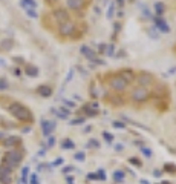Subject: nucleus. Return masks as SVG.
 I'll return each mask as SVG.
<instances>
[{
    "mask_svg": "<svg viewBox=\"0 0 176 184\" xmlns=\"http://www.w3.org/2000/svg\"><path fill=\"white\" fill-rule=\"evenodd\" d=\"M9 112L14 115L16 118H19L20 121H31L32 120V114L28 108H25L20 103H12L9 106Z\"/></svg>",
    "mask_w": 176,
    "mask_h": 184,
    "instance_id": "nucleus-1",
    "label": "nucleus"
},
{
    "mask_svg": "<svg viewBox=\"0 0 176 184\" xmlns=\"http://www.w3.org/2000/svg\"><path fill=\"white\" fill-rule=\"evenodd\" d=\"M22 160V155L19 152H9L5 155V158H3V163L6 164V167H12V166H16L17 163H20Z\"/></svg>",
    "mask_w": 176,
    "mask_h": 184,
    "instance_id": "nucleus-2",
    "label": "nucleus"
},
{
    "mask_svg": "<svg viewBox=\"0 0 176 184\" xmlns=\"http://www.w3.org/2000/svg\"><path fill=\"white\" fill-rule=\"evenodd\" d=\"M132 98L136 103H142V101H145L148 98V91L145 88H136L132 92Z\"/></svg>",
    "mask_w": 176,
    "mask_h": 184,
    "instance_id": "nucleus-3",
    "label": "nucleus"
},
{
    "mask_svg": "<svg viewBox=\"0 0 176 184\" xmlns=\"http://www.w3.org/2000/svg\"><path fill=\"white\" fill-rule=\"evenodd\" d=\"M110 86H112V89H115V91H124V89L127 88V82L123 80V78L118 75V77H113L112 80H110Z\"/></svg>",
    "mask_w": 176,
    "mask_h": 184,
    "instance_id": "nucleus-4",
    "label": "nucleus"
},
{
    "mask_svg": "<svg viewBox=\"0 0 176 184\" xmlns=\"http://www.w3.org/2000/svg\"><path fill=\"white\" fill-rule=\"evenodd\" d=\"M54 17H55L60 23L69 22V14H67L66 9H55V11H54Z\"/></svg>",
    "mask_w": 176,
    "mask_h": 184,
    "instance_id": "nucleus-5",
    "label": "nucleus"
},
{
    "mask_svg": "<svg viewBox=\"0 0 176 184\" xmlns=\"http://www.w3.org/2000/svg\"><path fill=\"white\" fill-rule=\"evenodd\" d=\"M74 31V25L69 23V22H66V23H61L60 25V34L61 35H71Z\"/></svg>",
    "mask_w": 176,
    "mask_h": 184,
    "instance_id": "nucleus-6",
    "label": "nucleus"
},
{
    "mask_svg": "<svg viewBox=\"0 0 176 184\" xmlns=\"http://www.w3.org/2000/svg\"><path fill=\"white\" fill-rule=\"evenodd\" d=\"M155 26H158V28L162 31V32H169L170 28H169V25L162 20L161 17H155Z\"/></svg>",
    "mask_w": 176,
    "mask_h": 184,
    "instance_id": "nucleus-7",
    "label": "nucleus"
},
{
    "mask_svg": "<svg viewBox=\"0 0 176 184\" xmlns=\"http://www.w3.org/2000/svg\"><path fill=\"white\" fill-rule=\"evenodd\" d=\"M80 52H81V54H83L84 57H87L89 60L95 58V52H93L90 48H87V46H81V48H80Z\"/></svg>",
    "mask_w": 176,
    "mask_h": 184,
    "instance_id": "nucleus-8",
    "label": "nucleus"
},
{
    "mask_svg": "<svg viewBox=\"0 0 176 184\" xmlns=\"http://www.w3.org/2000/svg\"><path fill=\"white\" fill-rule=\"evenodd\" d=\"M25 72H26V75H29V77H37V75H38V68L29 64V66L25 68Z\"/></svg>",
    "mask_w": 176,
    "mask_h": 184,
    "instance_id": "nucleus-9",
    "label": "nucleus"
},
{
    "mask_svg": "<svg viewBox=\"0 0 176 184\" xmlns=\"http://www.w3.org/2000/svg\"><path fill=\"white\" fill-rule=\"evenodd\" d=\"M37 92H38L40 95H43V97H49V95L52 94V89H51L49 86H38Z\"/></svg>",
    "mask_w": 176,
    "mask_h": 184,
    "instance_id": "nucleus-10",
    "label": "nucleus"
},
{
    "mask_svg": "<svg viewBox=\"0 0 176 184\" xmlns=\"http://www.w3.org/2000/svg\"><path fill=\"white\" fill-rule=\"evenodd\" d=\"M20 6H23L25 9H34L37 6V3H35V0H22Z\"/></svg>",
    "mask_w": 176,
    "mask_h": 184,
    "instance_id": "nucleus-11",
    "label": "nucleus"
},
{
    "mask_svg": "<svg viewBox=\"0 0 176 184\" xmlns=\"http://www.w3.org/2000/svg\"><path fill=\"white\" fill-rule=\"evenodd\" d=\"M42 126H43V132H45V135H48L51 130L55 127V123H52V121H43Z\"/></svg>",
    "mask_w": 176,
    "mask_h": 184,
    "instance_id": "nucleus-12",
    "label": "nucleus"
},
{
    "mask_svg": "<svg viewBox=\"0 0 176 184\" xmlns=\"http://www.w3.org/2000/svg\"><path fill=\"white\" fill-rule=\"evenodd\" d=\"M119 77L129 83V82L133 80V72H132V71H121V72H119Z\"/></svg>",
    "mask_w": 176,
    "mask_h": 184,
    "instance_id": "nucleus-13",
    "label": "nucleus"
},
{
    "mask_svg": "<svg viewBox=\"0 0 176 184\" xmlns=\"http://www.w3.org/2000/svg\"><path fill=\"white\" fill-rule=\"evenodd\" d=\"M67 6L72 8V9H80L83 6V2H81V0H67Z\"/></svg>",
    "mask_w": 176,
    "mask_h": 184,
    "instance_id": "nucleus-14",
    "label": "nucleus"
},
{
    "mask_svg": "<svg viewBox=\"0 0 176 184\" xmlns=\"http://www.w3.org/2000/svg\"><path fill=\"white\" fill-rule=\"evenodd\" d=\"M139 83L141 85H148V83H152V75L150 74H141L139 75Z\"/></svg>",
    "mask_w": 176,
    "mask_h": 184,
    "instance_id": "nucleus-15",
    "label": "nucleus"
},
{
    "mask_svg": "<svg viewBox=\"0 0 176 184\" xmlns=\"http://www.w3.org/2000/svg\"><path fill=\"white\" fill-rule=\"evenodd\" d=\"M12 48V42L11 40H5V42H2V45H0V49L2 51H9Z\"/></svg>",
    "mask_w": 176,
    "mask_h": 184,
    "instance_id": "nucleus-16",
    "label": "nucleus"
},
{
    "mask_svg": "<svg viewBox=\"0 0 176 184\" xmlns=\"http://www.w3.org/2000/svg\"><path fill=\"white\" fill-rule=\"evenodd\" d=\"M17 141H19V138H16V137H9V138L5 141V146H6V147H11V146H14V144H17Z\"/></svg>",
    "mask_w": 176,
    "mask_h": 184,
    "instance_id": "nucleus-17",
    "label": "nucleus"
},
{
    "mask_svg": "<svg viewBox=\"0 0 176 184\" xmlns=\"http://www.w3.org/2000/svg\"><path fill=\"white\" fill-rule=\"evenodd\" d=\"M155 11H156V14H162V12L166 11V8H164V3H162V2H158V3H155Z\"/></svg>",
    "mask_w": 176,
    "mask_h": 184,
    "instance_id": "nucleus-18",
    "label": "nucleus"
},
{
    "mask_svg": "<svg viewBox=\"0 0 176 184\" xmlns=\"http://www.w3.org/2000/svg\"><path fill=\"white\" fill-rule=\"evenodd\" d=\"M5 89H8V82L5 78H0V91H5Z\"/></svg>",
    "mask_w": 176,
    "mask_h": 184,
    "instance_id": "nucleus-19",
    "label": "nucleus"
},
{
    "mask_svg": "<svg viewBox=\"0 0 176 184\" xmlns=\"http://www.w3.org/2000/svg\"><path fill=\"white\" fill-rule=\"evenodd\" d=\"M113 11H115V3H112V5L109 6V11H107V17H109V19L113 17Z\"/></svg>",
    "mask_w": 176,
    "mask_h": 184,
    "instance_id": "nucleus-20",
    "label": "nucleus"
},
{
    "mask_svg": "<svg viewBox=\"0 0 176 184\" xmlns=\"http://www.w3.org/2000/svg\"><path fill=\"white\" fill-rule=\"evenodd\" d=\"M26 14H28L29 17H32V19H37V17H38L37 12H35L34 9H26Z\"/></svg>",
    "mask_w": 176,
    "mask_h": 184,
    "instance_id": "nucleus-21",
    "label": "nucleus"
},
{
    "mask_svg": "<svg viewBox=\"0 0 176 184\" xmlns=\"http://www.w3.org/2000/svg\"><path fill=\"white\" fill-rule=\"evenodd\" d=\"M72 75H74V71H71L69 74H67V77H66V82H71V80H72Z\"/></svg>",
    "mask_w": 176,
    "mask_h": 184,
    "instance_id": "nucleus-22",
    "label": "nucleus"
},
{
    "mask_svg": "<svg viewBox=\"0 0 176 184\" xmlns=\"http://www.w3.org/2000/svg\"><path fill=\"white\" fill-rule=\"evenodd\" d=\"M113 126H115V127H124V124H123V123H118V121H115V123H113Z\"/></svg>",
    "mask_w": 176,
    "mask_h": 184,
    "instance_id": "nucleus-23",
    "label": "nucleus"
},
{
    "mask_svg": "<svg viewBox=\"0 0 176 184\" xmlns=\"http://www.w3.org/2000/svg\"><path fill=\"white\" fill-rule=\"evenodd\" d=\"M63 146H64V147H72V146H74V144H72V143H64V144H63Z\"/></svg>",
    "mask_w": 176,
    "mask_h": 184,
    "instance_id": "nucleus-24",
    "label": "nucleus"
},
{
    "mask_svg": "<svg viewBox=\"0 0 176 184\" xmlns=\"http://www.w3.org/2000/svg\"><path fill=\"white\" fill-rule=\"evenodd\" d=\"M48 3H54V2H57V0H46Z\"/></svg>",
    "mask_w": 176,
    "mask_h": 184,
    "instance_id": "nucleus-25",
    "label": "nucleus"
},
{
    "mask_svg": "<svg viewBox=\"0 0 176 184\" xmlns=\"http://www.w3.org/2000/svg\"><path fill=\"white\" fill-rule=\"evenodd\" d=\"M0 138H3V134L2 132H0Z\"/></svg>",
    "mask_w": 176,
    "mask_h": 184,
    "instance_id": "nucleus-26",
    "label": "nucleus"
}]
</instances>
